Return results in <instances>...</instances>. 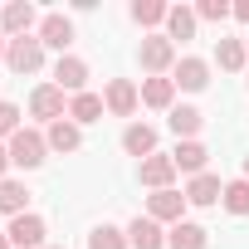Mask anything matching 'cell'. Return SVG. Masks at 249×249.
Segmentation results:
<instances>
[{"mask_svg": "<svg viewBox=\"0 0 249 249\" xmlns=\"http://www.w3.org/2000/svg\"><path fill=\"white\" fill-rule=\"evenodd\" d=\"M176 83L191 88V93H200V88L210 83V64H205V59H181V64H176Z\"/></svg>", "mask_w": 249, "mask_h": 249, "instance_id": "2e32d148", "label": "cell"}, {"mask_svg": "<svg viewBox=\"0 0 249 249\" xmlns=\"http://www.w3.org/2000/svg\"><path fill=\"white\" fill-rule=\"evenodd\" d=\"M5 64H10L15 73H39V69H44V44H39L35 35H20V39H10Z\"/></svg>", "mask_w": 249, "mask_h": 249, "instance_id": "6da1fadb", "label": "cell"}, {"mask_svg": "<svg viewBox=\"0 0 249 249\" xmlns=\"http://www.w3.org/2000/svg\"><path fill=\"white\" fill-rule=\"evenodd\" d=\"M44 152H49V142H44L39 132H25V127H20V132L10 137V161L25 166V171H35V166L44 161Z\"/></svg>", "mask_w": 249, "mask_h": 249, "instance_id": "7a4b0ae2", "label": "cell"}, {"mask_svg": "<svg viewBox=\"0 0 249 249\" xmlns=\"http://www.w3.org/2000/svg\"><path fill=\"white\" fill-rule=\"evenodd\" d=\"M5 49H10V39H5V35H0V59H5Z\"/></svg>", "mask_w": 249, "mask_h": 249, "instance_id": "1f68e13d", "label": "cell"}, {"mask_svg": "<svg viewBox=\"0 0 249 249\" xmlns=\"http://www.w3.org/2000/svg\"><path fill=\"white\" fill-rule=\"evenodd\" d=\"M30 112L44 117V122H59V117H64V88H59V83L35 88V93H30Z\"/></svg>", "mask_w": 249, "mask_h": 249, "instance_id": "ba28073f", "label": "cell"}, {"mask_svg": "<svg viewBox=\"0 0 249 249\" xmlns=\"http://www.w3.org/2000/svg\"><path fill=\"white\" fill-rule=\"evenodd\" d=\"M166 244H171V249H205V230L191 225V220H181V225H171Z\"/></svg>", "mask_w": 249, "mask_h": 249, "instance_id": "7402d4cb", "label": "cell"}, {"mask_svg": "<svg viewBox=\"0 0 249 249\" xmlns=\"http://www.w3.org/2000/svg\"><path fill=\"white\" fill-rule=\"evenodd\" d=\"M171 98H176V78H147L142 83V103L147 107H171Z\"/></svg>", "mask_w": 249, "mask_h": 249, "instance_id": "44dd1931", "label": "cell"}, {"mask_svg": "<svg viewBox=\"0 0 249 249\" xmlns=\"http://www.w3.org/2000/svg\"><path fill=\"white\" fill-rule=\"evenodd\" d=\"M25 200H30V191L20 186V181H0V210H5V215H25Z\"/></svg>", "mask_w": 249, "mask_h": 249, "instance_id": "603a6c76", "label": "cell"}, {"mask_svg": "<svg viewBox=\"0 0 249 249\" xmlns=\"http://www.w3.org/2000/svg\"><path fill=\"white\" fill-rule=\"evenodd\" d=\"M171 176H176V161L171 157H147L142 161V186H152V191H171Z\"/></svg>", "mask_w": 249, "mask_h": 249, "instance_id": "8fae6325", "label": "cell"}, {"mask_svg": "<svg viewBox=\"0 0 249 249\" xmlns=\"http://www.w3.org/2000/svg\"><path fill=\"white\" fill-rule=\"evenodd\" d=\"M191 35H196V10L171 5L166 10V39H191Z\"/></svg>", "mask_w": 249, "mask_h": 249, "instance_id": "ffe728a7", "label": "cell"}, {"mask_svg": "<svg viewBox=\"0 0 249 249\" xmlns=\"http://www.w3.org/2000/svg\"><path fill=\"white\" fill-rule=\"evenodd\" d=\"M220 200H225V210H234V215H249V181H230Z\"/></svg>", "mask_w": 249, "mask_h": 249, "instance_id": "484cf974", "label": "cell"}, {"mask_svg": "<svg viewBox=\"0 0 249 249\" xmlns=\"http://www.w3.org/2000/svg\"><path fill=\"white\" fill-rule=\"evenodd\" d=\"M103 107H107V103H103L98 93H78V98L69 103V122H78V127H83V122H98Z\"/></svg>", "mask_w": 249, "mask_h": 249, "instance_id": "e0dca14e", "label": "cell"}, {"mask_svg": "<svg viewBox=\"0 0 249 249\" xmlns=\"http://www.w3.org/2000/svg\"><path fill=\"white\" fill-rule=\"evenodd\" d=\"M137 98H142V93L132 88V78H112L107 93H103V103H107L112 117H132V112H137Z\"/></svg>", "mask_w": 249, "mask_h": 249, "instance_id": "5b68a950", "label": "cell"}, {"mask_svg": "<svg viewBox=\"0 0 249 249\" xmlns=\"http://www.w3.org/2000/svg\"><path fill=\"white\" fill-rule=\"evenodd\" d=\"M49 249H59V244H49Z\"/></svg>", "mask_w": 249, "mask_h": 249, "instance_id": "d590c367", "label": "cell"}, {"mask_svg": "<svg viewBox=\"0 0 249 249\" xmlns=\"http://www.w3.org/2000/svg\"><path fill=\"white\" fill-rule=\"evenodd\" d=\"M15 132H20V107L0 103V137H15Z\"/></svg>", "mask_w": 249, "mask_h": 249, "instance_id": "f1b7e54d", "label": "cell"}, {"mask_svg": "<svg viewBox=\"0 0 249 249\" xmlns=\"http://www.w3.org/2000/svg\"><path fill=\"white\" fill-rule=\"evenodd\" d=\"M127 244H132V249H161L166 234H161V225H157L152 215H137V220L127 225Z\"/></svg>", "mask_w": 249, "mask_h": 249, "instance_id": "30bf717a", "label": "cell"}, {"mask_svg": "<svg viewBox=\"0 0 249 249\" xmlns=\"http://www.w3.org/2000/svg\"><path fill=\"white\" fill-rule=\"evenodd\" d=\"M234 15V5H225V0H200L196 5V20H210V25H225Z\"/></svg>", "mask_w": 249, "mask_h": 249, "instance_id": "4316f807", "label": "cell"}, {"mask_svg": "<svg viewBox=\"0 0 249 249\" xmlns=\"http://www.w3.org/2000/svg\"><path fill=\"white\" fill-rule=\"evenodd\" d=\"M220 196H225V186H220V176H210V171L191 176V186H186V200H191V205H215Z\"/></svg>", "mask_w": 249, "mask_h": 249, "instance_id": "7c38bea8", "label": "cell"}, {"mask_svg": "<svg viewBox=\"0 0 249 249\" xmlns=\"http://www.w3.org/2000/svg\"><path fill=\"white\" fill-rule=\"evenodd\" d=\"M205 157H210V152H205L200 142H181V147L171 152L176 171H191V176H200V171H205Z\"/></svg>", "mask_w": 249, "mask_h": 249, "instance_id": "ac0fdd59", "label": "cell"}, {"mask_svg": "<svg viewBox=\"0 0 249 249\" xmlns=\"http://www.w3.org/2000/svg\"><path fill=\"white\" fill-rule=\"evenodd\" d=\"M186 196L181 191H157V196H147V215L161 225V220H171V225H181V215H186Z\"/></svg>", "mask_w": 249, "mask_h": 249, "instance_id": "277c9868", "label": "cell"}, {"mask_svg": "<svg viewBox=\"0 0 249 249\" xmlns=\"http://www.w3.org/2000/svg\"><path fill=\"white\" fill-rule=\"evenodd\" d=\"M137 59H142V69L147 73H166L171 69V59H176V44L166 39V35H152V39H142V49H137Z\"/></svg>", "mask_w": 249, "mask_h": 249, "instance_id": "3957f363", "label": "cell"}, {"mask_svg": "<svg viewBox=\"0 0 249 249\" xmlns=\"http://www.w3.org/2000/svg\"><path fill=\"white\" fill-rule=\"evenodd\" d=\"M39 44L64 54V49L73 44V20H69V15H44V20H39Z\"/></svg>", "mask_w": 249, "mask_h": 249, "instance_id": "8992f818", "label": "cell"}, {"mask_svg": "<svg viewBox=\"0 0 249 249\" xmlns=\"http://www.w3.org/2000/svg\"><path fill=\"white\" fill-rule=\"evenodd\" d=\"M54 83L64 88V93H83V83H88V64L83 59H73V54H59V64H54Z\"/></svg>", "mask_w": 249, "mask_h": 249, "instance_id": "52a82bcc", "label": "cell"}, {"mask_svg": "<svg viewBox=\"0 0 249 249\" xmlns=\"http://www.w3.org/2000/svg\"><path fill=\"white\" fill-rule=\"evenodd\" d=\"M44 142H49L54 152H78V147H83V132H78V122H64V117H59V122H49V137H44Z\"/></svg>", "mask_w": 249, "mask_h": 249, "instance_id": "5bb4252c", "label": "cell"}, {"mask_svg": "<svg viewBox=\"0 0 249 249\" xmlns=\"http://www.w3.org/2000/svg\"><path fill=\"white\" fill-rule=\"evenodd\" d=\"M5 234H10V244H15V249H35V244L44 239V220H39V215H15Z\"/></svg>", "mask_w": 249, "mask_h": 249, "instance_id": "9c48e42d", "label": "cell"}, {"mask_svg": "<svg viewBox=\"0 0 249 249\" xmlns=\"http://www.w3.org/2000/svg\"><path fill=\"white\" fill-rule=\"evenodd\" d=\"M122 147H127V157H152V147H157V132L147 127V122H132L127 132H122Z\"/></svg>", "mask_w": 249, "mask_h": 249, "instance_id": "9a60e30c", "label": "cell"}, {"mask_svg": "<svg viewBox=\"0 0 249 249\" xmlns=\"http://www.w3.org/2000/svg\"><path fill=\"white\" fill-rule=\"evenodd\" d=\"M5 166H10V147H0V181H5Z\"/></svg>", "mask_w": 249, "mask_h": 249, "instance_id": "f546056e", "label": "cell"}, {"mask_svg": "<svg viewBox=\"0 0 249 249\" xmlns=\"http://www.w3.org/2000/svg\"><path fill=\"white\" fill-rule=\"evenodd\" d=\"M200 122H205V112H200V107H171V132H176V137L196 142V132H200Z\"/></svg>", "mask_w": 249, "mask_h": 249, "instance_id": "d6986e66", "label": "cell"}, {"mask_svg": "<svg viewBox=\"0 0 249 249\" xmlns=\"http://www.w3.org/2000/svg\"><path fill=\"white\" fill-rule=\"evenodd\" d=\"M88 249H127V234L112 230V225H98V230L88 234Z\"/></svg>", "mask_w": 249, "mask_h": 249, "instance_id": "d4e9b609", "label": "cell"}, {"mask_svg": "<svg viewBox=\"0 0 249 249\" xmlns=\"http://www.w3.org/2000/svg\"><path fill=\"white\" fill-rule=\"evenodd\" d=\"M132 20H137V25H161V20H166V5H157V0H137V5H132Z\"/></svg>", "mask_w": 249, "mask_h": 249, "instance_id": "83f0119b", "label": "cell"}, {"mask_svg": "<svg viewBox=\"0 0 249 249\" xmlns=\"http://www.w3.org/2000/svg\"><path fill=\"white\" fill-rule=\"evenodd\" d=\"M0 249H15V244H10V234H0Z\"/></svg>", "mask_w": 249, "mask_h": 249, "instance_id": "d6a6232c", "label": "cell"}, {"mask_svg": "<svg viewBox=\"0 0 249 249\" xmlns=\"http://www.w3.org/2000/svg\"><path fill=\"white\" fill-rule=\"evenodd\" d=\"M244 49H249V35H244Z\"/></svg>", "mask_w": 249, "mask_h": 249, "instance_id": "e575fe53", "label": "cell"}, {"mask_svg": "<svg viewBox=\"0 0 249 249\" xmlns=\"http://www.w3.org/2000/svg\"><path fill=\"white\" fill-rule=\"evenodd\" d=\"M0 25H5V35H10V39L30 35V25H35V5H25V0L5 5V10H0Z\"/></svg>", "mask_w": 249, "mask_h": 249, "instance_id": "4fadbf2b", "label": "cell"}, {"mask_svg": "<svg viewBox=\"0 0 249 249\" xmlns=\"http://www.w3.org/2000/svg\"><path fill=\"white\" fill-rule=\"evenodd\" d=\"M244 181H249V157H244Z\"/></svg>", "mask_w": 249, "mask_h": 249, "instance_id": "836d02e7", "label": "cell"}, {"mask_svg": "<svg viewBox=\"0 0 249 249\" xmlns=\"http://www.w3.org/2000/svg\"><path fill=\"white\" fill-rule=\"evenodd\" d=\"M234 15H239V20L249 25V0H239V5H234Z\"/></svg>", "mask_w": 249, "mask_h": 249, "instance_id": "4dcf8cb0", "label": "cell"}, {"mask_svg": "<svg viewBox=\"0 0 249 249\" xmlns=\"http://www.w3.org/2000/svg\"><path fill=\"white\" fill-rule=\"evenodd\" d=\"M244 54H249L244 39H220V44H215V59H220V69H230V73L244 69Z\"/></svg>", "mask_w": 249, "mask_h": 249, "instance_id": "cb8c5ba5", "label": "cell"}]
</instances>
